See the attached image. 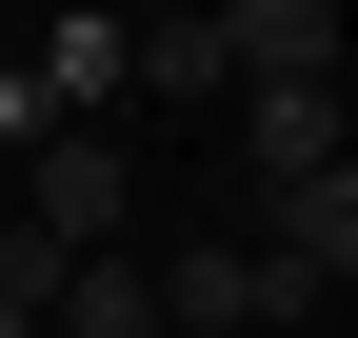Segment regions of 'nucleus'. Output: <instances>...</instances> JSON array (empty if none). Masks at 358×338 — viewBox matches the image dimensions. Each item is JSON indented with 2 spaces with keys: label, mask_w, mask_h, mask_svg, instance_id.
Returning a JSON list of instances; mask_svg holds the SVG:
<instances>
[{
  "label": "nucleus",
  "mask_w": 358,
  "mask_h": 338,
  "mask_svg": "<svg viewBox=\"0 0 358 338\" xmlns=\"http://www.w3.org/2000/svg\"><path fill=\"white\" fill-rule=\"evenodd\" d=\"M120 199H140V159H120V119H60V140L20 159V239H60V259H100Z\"/></svg>",
  "instance_id": "nucleus-1"
},
{
  "label": "nucleus",
  "mask_w": 358,
  "mask_h": 338,
  "mask_svg": "<svg viewBox=\"0 0 358 338\" xmlns=\"http://www.w3.org/2000/svg\"><path fill=\"white\" fill-rule=\"evenodd\" d=\"M259 259L299 279V318L338 299V279H358V159H338V179H259Z\"/></svg>",
  "instance_id": "nucleus-2"
},
{
  "label": "nucleus",
  "mask_w": 358,
  "mask_h": 338,
  "mask_svg": "<svg viewBox=\"0 0 358 338\" xmlns=\"http://www.w3.org/2000/svg\"><path fill=\"white\" fill-rule=\"evenodd\" d=\"M159 318H199V338H279L299 279L259 259V239H179V259H159Z\"/></svg>",
  "instance_id": "nucleus-3"
},
{
  "label": "nucleus",
  "mask_w": 358,
  "mask_h": 338,
  "mask_svg": "<svg viewBox=\"0 0 358 338\" xmlns=\"http://www.w3.org/2000/svg\"><path fill=\"white\" fill-rule=\"evenodd\" d=\"M219 80H338V0H199Z\"/></svg>",
  "instance_id": "nucleus-4"
},
{
  "label": "nucleus",
  "mask_w": 358,
  "mask_h": 338,
  "mask_svg": "<svg viewBox=\"0 0 358 338\" xmlns=\"http://www.w3.org/2000/svg\"><path fill=\"white\" fill-rule=\"evenodd\" d=\"M239 179H338V80H239Z\"/></svg>",
  "instance_id": "nucleus-5"
},
{
  "label": "nucleus",
  "mask_w": 358,
  "mask_h": 338,
  "mask_svg": "<svg viewBox=\"0 0 358 338\" xmlns=\"http://www.w3.org/2000/svg\"><path fill=\"white\" fill-rule=\"evenodd\" d=\"M120 40H140V20H120V0H60V20H40V100H60V119H120Z\"/></svg>",
  "instance_id": "nucleus-6"
},
{
  "label": "nucleus",
  "mask_w": 358,
  "mask_h": 338,
  "mask_svg": "<svg viewBox=\"0 0 358 338\" xmlns=\"http://www.w3.org/2000/svg\"><path fill=\"white\" fill-rule=\"evenodd\" d=\"M40 338H159V279H140V259H60Z\"/></svg>",
  "instance_id": "nucleus-7"
},
{
  "label": "nucleus",
  "mask_w": 358,
  "mask_h": 338,
  "mask_svg": "<svg viewBox=\"0 0 358 338\" xmlns=\"http://www.w3.org/2000/svg\"><path fill=\"white\" fill-rule=\"evenodd\" d=\"M40 140H60V100H40V80L0 60V159H40Z\"/></svg>",
  "instance_id": "nucleus-8"
},
{
  "label": "nucleus",
  "mask_w": 358,
  "mask_h": 338,
  "mask_svg": "<svg viewBox=\"0 0 358 338\" xmlns=\"http://www.w3.org/2000/svg\"><path fill=\"white\" fill-rule=\"evenodd\" d=\"M279 338H319V318H279Z\"/></svg>",
  "instance_id": "nucleus-9"
},
{
  "label": "nucleus",
  "mask_w": 358,
  "mask_h": 338,
  "mask_svg": "<svg viewBox=\"0 0 358 338\" xmlns=\"http://www.w3.org/2000/svg\"><path fill=\"white\" fill-rule=\"evenodd\" d=\"M0 338H40V318H0Z\"/></svg>",
  "instance_id": "nucleus-10"
}]
</instances>
